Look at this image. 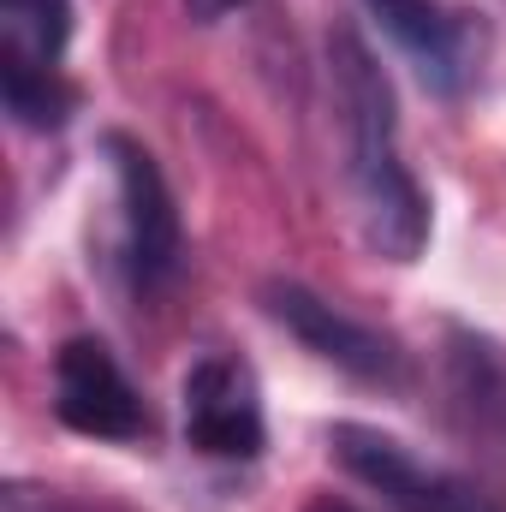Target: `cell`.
<instances>
[{"label": "cell", "mask_w": 506, "mask_h": 512, "mask_svg": "<svg viewBox=\"0 0 506 512\" xmlns=\"http://www.w3.org/2000/svg\"><path fill=\"white\" fill-rule=\"evenodd\" d=\"M328 72H334V102L346 126V179L364 215V239L387 262H417L429 245V197L411 179V167L399 161L393 84L358 30L328 36Z\"/></svg>", "instance_id": "6da1fadb"}, {"label": "cell", "mask_w": 506, "mask_h": 512, "mask_svg": "<svg viewBox=\"0 0 506 512\" xmlns=\"http://www.w3.org/2000/svg\"><path fill=\"white\" fill-rule=\"evenodd\" d=\"M328 447L346 477H358L370 495H381L393 512H506L501 495H489L477 477H459L447 465L417 459L405 441L381 435L370 423H334Z\"/></svg>", "instance_id": "7a4b0ae2"}, {"label": "cell", "mask_w": 506, "mask_h": 512, "mask_svg": "<svg viewBox=\"0 0 506 512\" xmlns=\"http://www.w3.org/2000/svg\"><path fill=\"white\" fill-rule=\"evenodd\" d=\"M102 149H108L114 185H120V268H126L131 292L149 298V292L173 286V274H179V262H185L179 209H173V191H167L155 155H149L137 137L108 131Z\"/></svg>", "instance_id": "3957f363"}, {"label": "cell", "mask_w": 506, "mask_h": 512, "mask_svg": "<svg viewBox=\"0 0 506 512\" xmlns=\"http://www.w3.org/2000/svg\"><path fill=\"white\" fill-rule=\"evenodd\" d=\"M364 12L387 30V42L417 66L423 90L459 96L483 72L489 24L465 0H364Z\"/></svg>", "instance_id": "277c9868"}, {"label": "cell", "mask_w": 506, "mask_h": 512, "mask_svg": "<svg viewBox=\"0 0 506 512\" xmlns=\"http://www.w3.org/2000/svg\"><path fill=\"white\" fill-rule=\"evenodd\" d=\"M179 411H185V447L221 465H251L268 441V417H262V387L251 364L209 352L185 370L179 387Z\"/></svg>", "instance_id": "5b68a950"}, {"label": "cell", "mask_w": 506, "mask_h": 512, "mask_svg": "<svg viewBox=\"0 0 506 512\" xmlns=\"http://www.w3.org/2000/svg\"><path fill=\"white\" fill-rule=\"evenodd\" d=\"M262 304H268V316H274L292 340H304L322 364L346 370L352 382L405 387V352H399L393 334H381L370 322L346 316L340 304L316 298V292L298 286V280H268V286H262Z\"/></svg>", "instance_id": "8992f818"}, {"label": "cell", "mask_w": 506, "mask_h": 512, "mask_svg": "<svg viewBox=\"0 0 506 512\" xmlns=\"http://www.w3.org/2000/svg\"><path fill=\"white\" fill-rule=\"evenodd\" d=\"M54 417L90 441H143L155 429L143 393L96 334H72L54 352Z\"/></svg>", "instance_id": "52a82bcc"}, {"label": "cell", "mask_w": 506, "mask_h": 512, "mask_svg": "<svg viewBox=\"0 0 506 512\" xmlns=\"http://www.w3.org/2000/svg\"><path fill=\"white\" fill-rule=\"evenodd\" d=\"M72 42V0H0V84L60 78Z\"/></svg>", "instance_id": "ba28073f"}, {"label": "cell", "mask_w": 506, "mask_h": 512, "mask_svg": "<svg viewBox=\"0 0 506 512\" xmlns=\"http://www.w3.org/2000/svg\"><path fill=\"white\" fill-rule=\"evenodd\" d=\"M447 387H453V405L465 411V423L477 435H506V358L495 340H483L471 328H453Z\"/></svg>", "instance_id": "9c48e42d"}, {"label": "cell", "mask_w": 506, "mask_h": 512, "mask_svg": "<svg viewBox=\"0 0 506 512\" xmlns=\"http://www.w3.org/2000/svg\"><path fill=\"white\" fill-rule=\"evenodd\" d=\"M245 0H185V12L197 18V24H215V18H227V12H239Z\"/></svg>", "instance_id": "30bf717a"}, {"label": "cell", "mask_w": 506, "mask_h": 512, "mask_svg": "<svg viewBox=\"0 0 506 512\" xmlns=\"http://www.w3.org/2000/svg\"><path fill=\"white\" fill-rule=\"evenodd\" d=\"M310 512H358V507H346V501H316Z\"/></svg>", "instance_id": "8fae6325"}]
</instances>
